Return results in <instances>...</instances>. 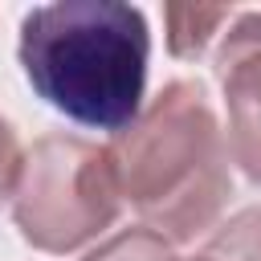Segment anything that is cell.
Listing matches in <instances>:
<instances>
[{"label":"cell","instance_id":"obj_9","mask_svg":"<svg viewBox=\"0 0 261 261\" xmlns=\"http://www.w3.org/2000/svg\"><path fill=\"white\" fill-rule=\"evenodd\" d=\"M175 261H208L204 253H196V257H175Z\"/></svg>","mask_w":261,"mask_h":261},{"label":"cell","instance_id":"obj_3","mask_svg":"<svg viewBox=\"0 0 261 261\" xmlns=\"http://www.w3.org/2000/svg\"><path fill=\"white\" fill-rule=\"evenodd\" d=\"M122 192L106 147L77 135H41L12 188V220L41 253H73L118 220Z\"/></svg>","mask_w":261,"mask_h":261},{"label":"cell","instance_id":"obj_6","mask_svg":"<svg viewBox=\"0 0 261 261\" xmlns=\"http://www.w3.org/2000/svg\"><path fill=\"white\" fill-rule=\"evenodd\" d=\"M208 261H261V208H241L200 249Z\"/></svg>","mask_w":261,"mask_h":261},{"label":"cell","instance_id":"obj_8","mask_svg":"<svg viewBox=\"0 0 261 261\" xmlns=\"http://www.w3.org/2000/svg\"><path fill=\"white\" fill-rule=\"evenodd\" d=\"M20 143H16V130L8 126V118H0V200L12 196L16 188V175H20Z\"/></svg>","mask_w":261,"mask_h":261},{"label":"cell","instance_id":"obj_5","mask_svg":"<svg viewBox=\"0 0 261 261\" xmlns=\"http://www.w3.org/2000/svg\"><path fill=\"white\" fill-rule=\"evenodd\" d=\"M163 16H167V49H171V57L196 61L232 12L228 8H200V4H171V8H163Z\"/></svg>","mask_w":261,"mask_h":261},{"label":"cell","instance_id":"obj_2","mask_svg":"<svg viewBox=\"0 0 261 261\" xmlns=\"http://www.w3.org/2000/svg\"><path fill=\"white\" fill-rule=\"evenodd\" d=\"M122 204L167 241L216 224L232 196L228 143L200 82H167L143 114L106 143Z\"/></svg>","mask_w":261,"mask_h":261},{"label":"cell","instance_id":"obj_4","mask_svg":"<svg viewBox=\"0 0 261 261\" xmlns=\"http://www.w3.org/2000/svg\"><path fill=\"white\" fill-rule=\"evenodd\" d=\"M216 82L228 110V159L261 184V12H241L216 49Z\"/></svg>","mask_w":261,"mask_h":261},{"label":"cell","instance_id":"obj_1","mask_svg":"<svg viewBox=\"0 0 261 261\" xmlns=\"http://www.w3.org/2000/svg\"><path fill=\"white\" fill-rule=\"evenodd\" d=\"M16 57L37 98L77 126L118 135L143 114L151 33L135 4H41L20 20Z\"/></svg>","mask_w":261,"mask_h":261},{"label":"cell","instance_id":"obj_7","mask_svg":"<svg viewBox=\"0 0 261 261\" xmlns=\"http://www.w3.org/2000/svg\"><path fill=\"white\" fill-rule=\"evenodd\" d=\"M82 261H175L171 241L159 237L155 228H122Z\"/></svg>","mask_w":261,"mask_h":261}]
</instances>
